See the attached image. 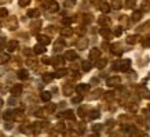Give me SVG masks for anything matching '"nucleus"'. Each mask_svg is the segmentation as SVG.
<instances>
[{"instance_id": "obj_53", "label": "nucleus", "mask_w": 150, "mask_h": 137, "mask_svg": "<svg viewBox=\"0 0 150 137\" xmlns=\"http://www.w3.org/2000/svg\"><path fill=\"white\" fill-rule=\"evenodd\" d=\"M55 129H57L58 132H64V130H65V125L64 123H58L57 126H55Z\"/></svg>"}, {"instance_id": "obj_51", "label": "nucleus", "mask_w": 150, "mask_h": 137, "mask_svg": "<svg viewBox=\"0 0 150 137\" xmlns=\"http://www.w3.org/2000/svg\"><path fill=\"white\" fill-rule=\"evenodd\" d=\"M18 3L21 7H25V6H28L29 3H30V0H18Z\"/></svg>"}, {"instance_id": "obj_34", "label": "nucleus", "mask_w": 150, "mask_h": 137, "mask_svg": "<svg viewBox=\"0 0 150 137\" xmlns=\"http://www.w3.org/2000/svg\"><path fill=\"white\" fill-rule=\"evenodd\" d=\"M55 76L54 75H51V73H46V75H43V82H46V83H50L52 79H54Z\"/></svg>"}, {"instance_id": "obj_12", "label": "nucleus", "mask_w": 150, "mask_h": 137, "mask_svg": "<svg viewBox=\"0 0 150 137\" xmlns=\"http://www.w3.org/2000/svg\"><path fill=\"white\" fill-rule=\"evenodd\" d=\"M99 33H100V36L103 37V39H110V37H112V31H110L108 27L100 28V29H99Z\"/></svg>"}, {"instance_id": "obj_14", "label": "nucleus", "mask_w": 150, "mask_h": 137, "mask_svg": "<svg viewBox=\"0 0 150 137\" xmlns=\"http://www.w3.org/2000/svg\"><path fill=\"white\" fill-rule=\"evenodd\" d=\"M37 42L41 43V44L47 46V44H50L51 43V39L47 36V35H37Z\"/></svg>"}, {"instance_id": "obj_20", "label": "nucleus", "mask_w": 150, "mask_h": 137, "mask_svg": "<svg viewBox=\"0 0 150 137\" xmlns=\"http://www.w3.org/2000/svg\"><path fill=\"white\" fill-rule=\"evenodd\" d=\"M33 51H35V54H43V53L46 51V46L39 43V44H36L33 47Z\"/></svg>"}, {"instance_id": "obj_46", "label": "nucleus", "mask_w": 150, "mask_h": 137, "mask_svg": "<svg viewBox=\"0 0 150 137\" xmlns=\"http://www.w3.org/2000/svg\"><path fill=\"white\" fill-rule=\"evenodd\" d=\"M125 107H127L129 111H132V112H137V111H138L137 104H128V105H125Z\"/></svg>"}, {"instance_id": "obj_52", "label": "nucleus", "mask_w": 150, "mask_h": 137, "mask_svg": "<svg viewBox=\"0 0 150 137\" xmlns=\"http://www.w3.org/2000/svg\"><path fill=\"white\" fill-rule=\"evenodd\" d=\"M121 24H124V25H125V29L128 28V24H129V22H128V18L125 17V15H123V17H121Z\"/></svg>"}, {"instance_id": "obj_25", "label": "nucleus", "mask_w": 150, "mask_h": 137, "mask_svg": "<svg viewBox=\"0 0 150 137\" xmlns=\"http://www.w3.org/2000/svg\"><path fill=\"white\" fill-rule=\"evenodd\" d=\"M40 15V11H39V9H32L28 11V17H30V18H37Z\"/></svg>"}, {"instance_id": "obj_2", "label": "nucleus", "mask_w": 150, "mask_h": 137, "mask_svg": "<svg viewBox=\"0 0 150 137\" xmlns=\"http://www.w3.org/2000/svg\"><path fill=\"white\" fill-rule=\"evenodd\" d=\"M6 27L11 29V31H15L17 28H18V19L15 18V17H8L7 21H6Z\"/></svg>"}, {"instance_id": "obj_49", "label": "nucleus", "mask_w": 150, "mask_h": 137, "mask_svg": "<svg viewBox=\"0 0 150 137\" xmlns=\"http://www.w3.org/2000/svg\"><path fill=\"white\" fill-rule=\"evenodd\" d=\"M102 93H103V90H102V89H98V90H95V91H94V96H92V98H98V97H99Z\"/></svg>"}, {"instance_id": "obj_27", "label": "nucleus", "mask_w": 150, "mask_h": 137, "mask_svg": "<svg viewBox=\"0 0 150 137\" xmlns=\"http://www.w3.org/2000/svg\"><path fill=\"white\" fill-rule=\"evenodd\" d=\"M112 7L114 10H120L123 7V0H112Z\"/></svg>"}, {"instance_id": "obj_36", "label": "nucleus", "mask_w": 150, "mask_h": 137, "mask_svg": "<svg viewBox=\"0 0 150 137\" xmlns=\"http://www.w3.org/2000/svg\"><path fill=\"white\" fill-rule=\"evenodd\" d=\"M92 21V15L91 14H84L83 15V22L84 24H90Z\"/></svg>"}, {"instance_id": "obj_37", "label": "nucleus", "mask_w": 150, "mask_h": 137, "mask_svg": "<svg viewBox=\"0 0 150 137\" xmlns=\"http://www.w3.org/2000/svg\"><path fill=\"white\" fill-rule=\"evenodd\" d=\"M77 114L80 118H84V116H87V108H84V107H80L77 111Z\"/></svg>"}, {"instance_id": "obj_11", "label": "nucleus", "mask_w": 150, "mask_h": 137, "mask_svg": "<svg viewBox=\"0 0 150 137\" xmlns=\"http://www.w3.org/2000/svg\"><path fill=\"white\" fill-rule=\"evenodd\" d=\"M76 46H77L79 50H86L87 46H88V39H86V37H80L77 40V43H76Z\"/></svg>"}, {"instance_id": "obj_33", "label": "nucleus", "mask_w": 150, "mask_h": 137, "mask_svg": "<svg viewBox=\"0 0 150 137\" xmlns=\"http://www.w3.org/2000/svg\"><path fill=\"white\" fill-rule=\"evenodd\" d=\"M99 116H100V112L98 110L91 111V112H90V115H88V118H90V119H98Z\"/></svg>"}, {"instance_id": "obj_9", "label": "nucleus", "mask_w": 150, "mask_h": 137, "mask_svg": "<svg viewBox=\"0 0 150 137\" xmlns=\"http://www.w3.org/2000/svg\"><path fill=\"white\" fill-rule=\"evenodd\" d=\"M129 68H131V60H123V61H120V71L128 72Z\"/></svg>"}, {"instance_id": "obj_10", "label": "nucleus", "mask_w": 150, "mask_h": 137, "mask_svg": "<svg viewBox=\"0 0 150 137\" xmlns=\"http://www.w3.org/2000/svg\"><path fill=\"white\" fill-rule=\"evenodd\" d=\"M110 50H112V53L116 55H121L123 54V47H121V44H118V43H114V44L110 46Z\"/></svg>"}, {"instance_id": "obj_60", "label": "nucleus", "mask_w": 150, "mask_h": 137, "mask_svg": "<svg viewBox=\"0 0 150 137\" xmlns=\"http://www.w3.org/2000/svg\"><path fill=\"white\" fill-rule=\"evenodd\" d=\"M102 47H103V49H109V46H108V43H103V44H102Z\"/></svg>"}, {"instance_id": "obj_61", "label": "nucleus", "mask_w": 150, "mask_h": 137, "mask_svg": "<svg viewBox=\"0 0 150 137\" xmlns=\"http://www.w3.org/2000/svg\"><path fill=\"white\" fill-rule=\"evenodd\" d=\"M0 1H1V3H3V1H10V0H0Z\"/></svg>"}, {"instance_id": "obj_18", "label": "nucleus", "mask_w": 150, "mask_h": 137, "mask_svg": "<svg viewBox=\"0 0 150 137\" xmlns=\"http://www.w3.org/2000/svg\"><path fill=\"white\" fill-rule=\"evenodd\" d=\"M11 94L15 97H18L19 94H22V86L21 85H15V86H13V89H11Z\"/></svg>"}, {"instance_id": "obj_45", "label": "nucleus", "mask_w": 150, "mask_h": 137, "mask_svg": "<svg viewBox=\"0 0 150 137\" xmlns=\"http://www.w3.org/2000/svg\"><path fill=\"white\" fill-rule=\"evenodd\" d=\"M40 25H41V22H40V21H36V27H35V24H33V25H32V32H33V33H36L37 31L40 29V28H39V27H40Z\"/></svg>"}, {"instance_id": "obj_13", "label": "nucleus", "mask_w": 150, "mask_h": 137, "mask_svg": "<svg viewBox=\"0 0 150 137\" xmlns=\"http://www.w3.org/2000/svg\"><path fill=\"white\" fill-rule=\"evenodd\" d=\"M61 35L64 37H69L73 35V29L70 28V25H65L62 29H61Z\"/></svg>"}, {"instance_id": "obj_26", "label": "nucleus", "mask_w": 150, "mask_h": 137, "mask_svg": "<svg viewBox=\"0 0 150 137\" xmlns=\"http://www.w3.org/2000/svg\"><path fill=\"white\" fill-rule=\"evenodd\" d=\"M91 68H92V65H91L90 61H81V69L84 71V72H88Z\"/></svg>"}, {"instance_id": "obj_38", "label": "nucleus", "mask_w": 150, "mask_h": 137, "mask_svg": "<svg viewBox=\"0 0 150 137\" xmlns=\"http://www.w3.org/2000/svg\"><path fill=\"white\" fill-rule=\"evenodd\" d=\"M55 110H57V105H55V104H51V103H50V104H47V107H46V111H47V112L52 114Z\"/></svg>"}, {"instance_id": "obj_21", "label": "nucleus", "mask_w": 150, "mask_h": 137, "mask_svg": "<svg viewBox=\"0 0 150 137\" xmlns=\"http://www.w3.org/2000/svg\"><path fill=\"white\" fill-rule=\"evenodd\" d=\"M68 72H69V71H68V69H65V68H58V69H57V72H55L54 73V76H55V78H64V76H65V75H68Z\"/></svg>"}, {"instance_id": "obj_29", "label": "nucleus", "mask_w": 150, "mask_h": 137, "mask_svg": "<svg viewBox=\"0 0 150 137\" xmlns=\"http://www.w3.org/2000/svg\"><path fill=\"white\" fill-rule=\"evenodd\" d=\"M40 97H41V100L44 101V103H48V101L51 100V93L50 91H43Z\"/></svg>"}, {"instance_id": "obj_58", "label": "nucleus", "mask_w": 150, "mask_h": 137, "mask_svg": "<svg viewBox=\"0 0 150 137\" xmlns=\"http://www.w3.org/2000/svg\"><path fill=\"white\" fill-rule=\"evenodd\" d=\"M92 4H100L102 3V0H91Z\"/></svg>"}, {"instance_id": "obj_31", "label": "nucleus", "mask_w": 150, "mask_h": 137, "mask_svg": "<svg viewBox=\"0 0 150 137\" xmlns=\"http://www.w3.org/2000/svg\"><path fill=\"white\" fill-rule=\"evenodd\" d=\"M64 46H65L64 40H58V42H57V43H55V46H54V51H55V53H57V51L62 50V49H64Z\"/></svg>"}, {"instance_id": "obj_8", "label": "nucleus", "mask_w": 150, "mask_h": 137, "mask_svg": "<svg viewBox=\"0 0 150 137\" xmlns=\"http://www.w3.org/2000/svg\"><path fill=\"white\" fill-rule=\"evenodd\" d=\"M99 58H100V50L99 49L94 47L92 50H90V60H91V61H98Z\"/></svg>"}, {"instance_id": "obj_41", "label": "nucleus", "mask_w": 150, "mask_h": 137, "mask_svg": "<svg viewBox=\"0 0 150 137\" xmlns=\"http://www.w3.org/2000/svg\"><path fill=\"white\" fill-rule=\"evenodd\" d=\"M81 101H83V94H79V96H76V97H73L72 98L73 104H79V103H81Z\"/></svg>"}, {"instance_id": "obj_64", "label": "nucleus", "mask_w": 150, "mask_h": 137, "mask_svg": "<svg viewBox=\"0 0 150 137\" xmlns=\"http://www.w3.org/2000/svg\"><path fill=\"white\" fill-rule=\"evenodd\" d=\"M0 27H1V22H0Z\"/></svg>"}, {"instance_id": "obj_1", "label": "nucleus", "mask_w": 150, "mask_h": 137, "mask_svg": "<svg viewBox=\"0 0 150 137\" xmlns=\"http://www.w3.org/2000/svg\"><path fill=\"white\" fill-rule=\"evenodd\" d=\"M43 7L47 10V11H50V13H57L59 10V4L57 3V1H54V0H51V1H46L44 4H43Z\"/></svg>"}, {"instance_id": "obj_5", "label": "nucleus", "mask_w": 150, "mask_h": 137, "mask_svg": "<svg viewBox=\"0 0 150 137\" xmlns=\"http://www.w3.org/2000/svg\"><path fill=\"white\" fill-rule=\"evenodd\" d=\"M79 58V54L74 50H68L65 53V60L66 61H76Z\"/></svg>"}, {"instance_id": "obj_24", "label": "nucleus", "mask_w": 150, "mask_h": 137, "mask_svg": "<svg viewBox=\"0 0 150 137\" xmlns=\"http://www.w3.org/2000/svg\"><path fill=\"white\" fill-rule=\"evenodd\" d=\"M110 9H112V7H110V4H109V3H105V1H103V3H100V6H99V10L103 14H108L110 11Z\"/></svg>"}, {"instance_id": "obj_4", "label": "nucleus", "mask_w": 150, "mask_h": 137, "mask_svg": "<svg viewBox=\"0 0 150 137\" xmlns=\"http://www.w3.org/2000/svg\"><path fill=\"white\" fill-rule=\"evenodd\" d=\"M65 57H61V55H57V57H54V58H51V64L54 65L55 68H61L62 65H64V61Z\"/></svg>"}, {"instance_id": "obj_35", "label": "nucleus", "mask_w": 150, "mask_h": 137, "mask_svg": "<svg viewBox=\"0 0 150 137\" xmlns=\"http://www.w3.org/2000/svg\"><path fill=\"white\" fill-rule=\"evenodd\" d=\"M150 10V1L149 0H143L142 1V11H149Z\"/></svg>"}, {"instance_id": "obj_56", "label": "nucleus", "mask_w": 150, "mask_h": 137, "mask_svg": "<svg viewBox=\"0 0 150 137\" xmlns=\"http://www.w3.org/2000/svg\"><path fill=\"white\" fill-rule=\"evenodd\" d=\"M26 64H28V65H36V61H35V62H33V58H28Z\"/></svg>"}, {"instance_id": "obj_59", "label": "nucleus", "mask_w": 150, "mask_h": 137, "mask_svg": "<svg viewBox=\"0 0 150 137\" xmlns=\"http://www.w3.org/2000/svg\"><path fill=\"white\" fill-rule=\"evenodd\" d=\"M3 46H4V39H1V40H0V49H1Z\"/></svg>"}, {"instance_id": "obj_7", "label": "nucleus", "mask_w": 150, "mask_h": 137, "mask_svg": "<svg viewBox=\"0 0 150 137\" xmlns=\"http://www.w3.org/2000/svg\"><path fill=\"white\" fill-rule=\"evenodd\" d=\"M76 91H77L79 94H86L90 91V85H87V83H80L79 86H76Z\"/></svg>"}, {"instance_id": "obj_17", "label": "nucleus", "mask_w": 150, "mask_h": 137, "mask_svg": "<svg viewBox=\"0 0 150 137\" xmlns=\"http://www.w3.org/2000/svg\"><path fill=\"white\" fill-rule=\"evenodd\" d=\"M3 118H4V121H11V119L15 118V111L14 110H7L3 114Z\"/></svg>"}, {"instance_id": "obj_6", "label": "nucleus", "mask_w": 150, "mask_h": 137, "mask_svg": "<svg viewBox=\"0 0 150 137\" xmlns=\"http://www.w3.org/2000/svg\"><path fill=\"white\" fill-rule=\"evenodd\" d=\"M138 90V93L141 94V97L142 98H146V100H150V90H147L145 86H139L137 89Z\"/></svg>"}, {"instance_id": "obj_62", "label": "nucleus", "mask_w": 150, "mask_h": 137, "mask_svg": "<svg viewBox=\"0 0 150 137\" xmlns=\"http://www.w3.org/2000/svg\"><path fill=\"white\" fill-rule=\"evenodd\" d=\"M147 110H149V112H150V104H149V105H147Z\"/></svg>"}, {"instance_id": "obj_48", "label": "nucleus", "mask_w": 150, "mask_h": 137, "mask_svg": "<svg viewBox=\"0 0 150 137\" xmlns=\"http://www.w3.org/2000/svg\"><path fill=\"white\" fill-rule=\"evenodd\" d=\"M41 62H43L44 65H50L51 64V58L50 57H43V58H41Z\"/></svg>"}, {"instance_id": "obj_43", "label": "nucleus", "mask_w": 150, "mask_h": 137, "mask_svg": "<svg viewBox=\"0 0 150 137\" xmlns=\"http://www.w3.org/2000/svg\"><path fill=\"white\" fill-rule=\"evenodd\" d=\"M142 44H143V47H150V36H146L145 39H142Z\"/></svg>"}, {"instance_id": "obj_23", "label": "nucleus", "mask_w": 150, "mask_h": 137, "mask_svg": "<svg viewBox=\"0 0 150 137\" xmlns=\"http://www.w3.org/2000/svg\"><path fill=\"white\" fill-rule=\"evenodd\" d=\"M132 21L134 22H138V21H141V18H142V11L141 10H137V11H134L132 13Z\"/></svg>"}, {"instance_id": "obj_55", "label": "nucleus", "mask_w": 150, "mask_h": 137, "mask_svg": "<svg viewBox=\"0 0 150 137\" xmlns=\"http://www.w3.org/2000/svg\"><path fill=\"white\" fill-rule=\"evenodd\" d=\"M65 3H66V6H68V7H73V6L76 4V0H66Z\"/></svg>"}, {"instance_id": "obj_28", "label": "nucleus", "mask_w": 150, "mask_h": 137, "mask_svg": "<svg viewBox=\"0 0 150 137\" xmlns=\"http://www.w3.org/2000/svg\"><path fill=\"white\" fill-rule=\"evenodd\" d=\"M10 61V55L7 53H0V65L1 64H6Z\"/></svg>"}, {"instance_id": "obj_42", "label": "nucleus", "mask_w": 150, "mask_h": 137, "mask_svg": "<svg viewBox=\"0 0 150 137\" xmlns=\"http://www.w3.org/2000/svg\"><path fill=\"white\" fill-rule=\"evenodd\" d=\"M121 33H123V28H121V27L114 28V31H113V35H114V36H121Z\"/></svg>"}, {"instance_id": "obj_19", "label": "nucleus", "mask_w": 150, "mask_h": 137, "mask_svg": "<svg viewBox=\"0 0 150 137\" xmlns=\"http://www.w3.org/2000/svg\"><path fill=\"white\" fill-rule=\"evenodd\" d=\"M98 24H99L100 27H109V25H110V19L108 18V17L102 15V17H99V18H98Z\"/></svg>"}, {"instance_id": "obj_39", "label": "nucleus", "mask_w": 150, "mask_h": 137, "mask_svg": "<svg viewBox=\"0 0 150 137\" xmlns=\"http://www.w3.org/2000/svg\"><path fill=\"white\" fill-rule=\"evenodd\" d=\"M106 64H108V62H106V60H98V62H96V68H99V69H102V68H105V67H106Z\"/></svg>"}, {"instance_id": "obj_15", "label": "nucleus", "mask_w": 150, "mask_h": 137, "mask_svg": "<svg viewBox=\"0 0 150 137\" xmlns=\"http://www.w3.org/2000/svg\"><path fill=\"white\" fill-rule=\"evenodd\" d=\"M6 47H7V50L10 51V53H13V51H15L17 49H18V42L17 40H10L7 44H6Z\"/></svg>"}, {"instance_id": "obj_44", "label": "nucleus", "mask_w": 150, "mask_h": 137, "mask_svg": "<svg viewBox=\"0 0 150 137\" xmlns=\"http://www.w3.org/2000/svg\"><path fill=\"white\" fill-rule=\"evenodd\" d=\"M7 15H8V11H7V9L1 7V9H0V18H4V17H7Z\"/></svg>"}, {"instance_id": "obj_54", "label": "nucleus", "mask_w": 150, "mask_h": 137, "mask_svg": "<svg viewBox=\"0 0 150 137\" xmlns=\"http://www.w3.org/2000/svg\"><path fill=\"white\" fill-rule=\"evenodd\" d=\"M113 91H108V93H105V98L106 100H110V98H113Z\"/></svg>"}, {"instance_id": "obj_63", "label": "nucleus", "mask_w": 150, "mask_h": 137, "mask_svg": "<svg viewBox=\"0 0 150 137\" xmlns=\"http://www.w3.org/2000/svg\"><path fill=\"white\" fill-rule=\"evenodd\" d=\"M0 105H3V100H0Z\"/></svg>"}, {"instance_id": "obj_32", "label": "nucleus", "mask_w": 150, "mask_h": 137, "mask_svg": "<svg viewBox=\"0 0 150 137\" xmlns=\"http://www.w3.org/2000/svg\"><path fill=\"white\" fill-rule=\"evenodd\" d=\"M61 116H64V118L69 119V121H74V114H73V111H66V112L62 114Z\"/></svg>"}, {"instance_id": "obj_57", "label": "nucleus", "mask_w": 150, "mask_h": 137, "mask_svg": "<svg viewBox=\"0 0 150 137\" xmlns=\"http://www.w3.org/2000/svg\"><path fill=\"white\" fill-rule=\"evenodd\" d=\"M92 129H94L95 132H99L100 129H102V126H100V125H95V126H94V128H92Z\"/></svg>"}, {"instance_id": "obj_16", "label": "nucleus", "mask_w": 150, "mask_h": 137, "mask_svg": "<svg viewBox=\"0 0 150 137\" xmlns=\"http://www.w3.org/2000/svg\"><path fill=\"white\" fill-rule=\"evenodd\" d=\"M138 42H141V36H139V35H131V36L127 37L128 44H137Z\"/></svg>"}, {"instance_id": "obj_40", "label": "nucleus", "mask_w": 150, "mask_h": 137, "mask_svg": "<svg viewBox=\"0 0 150 137\" xmlns=\"http://www.w3.org/2000/svg\"><path fill=\"white\" fill-rule=\"evenodd\" d=\"M135 3H137V0H125L124 6H125L127 9H132V7L135 6Z\"/></svg>"}, {"instance_id": "obj_50", "label": "nucleus", "mask_w": 150, "mask_h": 137, "mask_svg": "<svg viewBox=\"0 0 150 137\" xmlns=\"http://www.w3.org/2000/svg\"><path fill=\"white\" fill-rule=\"evenodd\" d=\"M76 32H77V35H84V33H86V28H84V27H79L77 29H76Z\"/></svg>"}, {"instance_id": "obj_3", "label": "nucleus", "mask_w": 150, "mask_h": 137, "mask_svg": "<svg viewBox=\"0 0 150 137\" xmlns=\"http://www.w3.org/2000/svg\"><path fill=\"white\" fill-rule=\"evenodd\" d=\"M121 83V79H120V76H112V78H108V80H106V85L109 87H114V86H118Z\"/></svg>"}, {"instance_id": "obj_30", "label": "nucleus", "mask_w": 150, "mask_h": 137, "mask_svg": "<svg viewBox=\"0 0 150 137\" xmlns=\"http://www.w3.org/2000/svg\"><path fill=\"white\" fill-rule=\"evenodd\" d=\"M73 91V86L72 85H65L64 86V94L65 96H70Z\"/></svg>"}, {"instance_id": "obj_47", "label": "nucleus", "mask_w": 150, "mask_h": 137, "mask_svg": "<svg viewBox=\"0 0 150 137\" xmlns=\"http://www.w3.org/2000/svg\"><path fill=\"white\" fill-rule=\"evenodd\" d=\"M72 21H73V19L72 18H68V17H64V18H62V24H64V25H70V24H72Z\"/></svg>"}, {"instance_id": "obj_22", "label": "nucleus", "mask_w": 150, "mask_h": 137, "mask_svg": "<svg viewBox=\"0 0 150 137\" xmlns=\"http://www.w3.org/2000/svg\"><path fill=\"white\" fill-rule=\"evenodd\" d=\"M17 75H18V78L21 79V80H25V79L29 78V72H28L26 69H19Z\"/></svg>"}]
</instances>
